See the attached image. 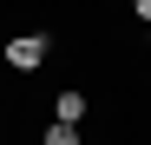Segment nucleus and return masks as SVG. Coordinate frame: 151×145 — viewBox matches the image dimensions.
Instances as JSON below:
<instances>
[{"label": "nucleus", "instance_id": "nucleus-1", "mask_svg": "<svg viewBox=\"0 0 151 145\" xmlns=\"http://www.w3.org/2000/svg\"><path fill=\"white\" fill-rule=\"evenodd\" d=\"M46 53H53V40H46V33H20V40H7V66H13V72H33Z\"/></svg>", "mask_w": 151, "mask_h": 145}, {"label": "nucleus", "instance_id": "nucleus-2", "mask_svg": "<svg viewBox=\"0 0 151 145\" xmlns=\"http://www.w3.org/2000/svg\"><path fill=\"white\" fill-rule=\"evenodd\" d=\"M53 119H59V125H79V119H86V92H59Z\"/></svg>", "mask_w": 151, "mask_h": 145}, {"label": "nucleus", "instance_id": "nucleus-3", "mask_svg": "<svg viewBox=\"0 0 151 145\" xmlns=\"http://www.w3.org/2000/svg\"><path fill=\"white\" fill-rule=\"evenodd\" d=\"M46 145H86V138H79V125H59L53 119V125H46Z\"/></svg>", "mask_w": 151, "mask_h": 145}, {"label": "nucleus", "instance_id": "nucleus-4", "mask_svg": "<svg viewBox=\"0 0 151 145\" xmlns=\"http://www.w3.org/2000/svg\"><path fill=\"white\" fill-rule=\"evenodd\" d=\"M138 20H145V27H151V0H138Z\"/></svg>", "mask_w": 151, "mask_h": 145}]
</instances>
